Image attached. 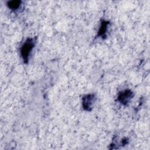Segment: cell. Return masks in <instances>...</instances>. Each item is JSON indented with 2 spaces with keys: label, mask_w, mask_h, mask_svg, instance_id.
Masks as SVG:
<instances>
[{
  "label": "cell",
  "mask_w": 150,
  "mask_h": 150,
  "mask_svg": "<svg viewBox=\"0 0 150 150\" xmlns=\"http://www.w3.org/2000/svg\"><path fill=\"white\" fill-rule=\"evenodd\" d=\"M36 39L29 38L23 44L21 49V54L25 63H27L29 60V57L35 46Z\"/></svg>",
  "instance_id": "cell-1"
},
{
  "label": "cell",
  "mask_w": 150,
  "mask_h": 150,
  "mask_svg": "<svg viewBox=\"0 0 150 150\" xmlns=\"http://www.w3.org/2000/svg\"><path fill=\"white\" fill-rule=\"evenodd\" d=\"M96 97L94 94H87L83 97L82 105L84 110L90 111L93 108V105L95 102Z\"/></svg>",
  "instance_id": "cell-2"
},
{
  "label": "cell",
  "mask_w": 150,
  "mask_h": 150,
  "mask_svg": "<svg viewBox=\"0 0 150 150\" xmlns=\"http://www.w3.org/2000/svg\"><path fill=\"white\" fill-rule=\"evenodd\" d=\"M21 1H12L8 2V7L12 9V10H16L18 8H19L20 5H21Z\"/></svg>",
  "instance_id": "cell-5"
},
{
  "label": "cell",
  "mask_w": 150,
  "mask_h": 150,
  "mask_svg": "<svg viewBox=\"0 0 150 150\" xmlns=\"http://www.w3.org/2000/svg\"><path fill=\"white\" fill-rule=\"evenodd\" d=\"M109 22L108 21H103L101 23L100 28L99 29V30L98 32V36H101L103 38L105 37L106 36V32L107 31V28L108 27Z\"/></svg>",
  "instance_id": "cell-4"
},
{
  "label": "cell",
  "mask_w": 150,
  "mask_h": 150,
  "mask_svg": "<svg viewBox=\"0 0 150 150\" xmlns=\"http://www.w3.org/2000/svg\"><path fill=\"white\" fill-rule=\"evenodd\" d=\"M133 96L134 94L132 91L129 90H126L119 93L118 96V100L121 104L123 105H127L130 101Z\"/></svg>",
  "instance_id": "cell-3"
}]
</instances>
